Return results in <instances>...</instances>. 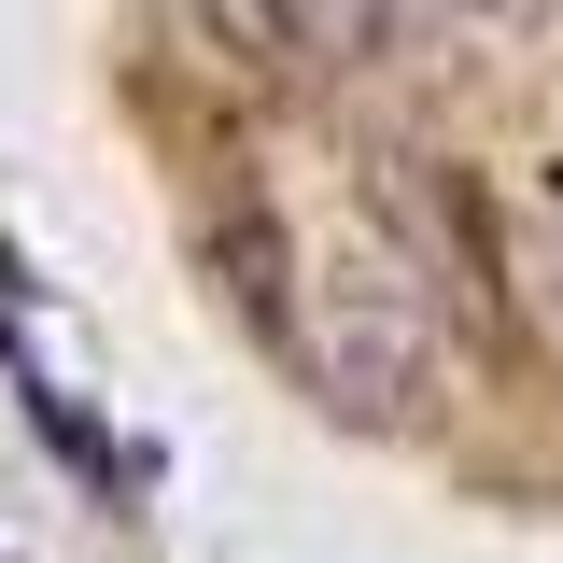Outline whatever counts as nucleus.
<instances>
[{
  "label": "nucleus",
  "mask_w": 563,
  "mask_h": 563,
  "mask_svg": "<svg viewBox=\"0 0 563 563\" xmlns=\"http://www.w3.org/2000/svg\"><path fill=\"white\" fill-rule=\"evenodd\" d=\"M310 366L352 422H422L437 395V339H422V282L380 268V254H339L324 296H310Z\"/></svg>",
  "instance_id": "f257e3e1"
},
{
  "label": "nucleus",
  "mask_w": 563,
  "mask_h": 563,
  "mask_svg": "<svg viewBox=\"0 0 563 563\" xmlns=\"http://www.w3.org/2000/svg\"><path fill=\"white\" fill-rule=\"evenodd\" d=\"M380 14H395V0H268L282 57H310V70H366L380 57Z\"/></svg>",
  "instance_id": "f03ea898"
},
{
  "label": "nucleus",
  "mask_w": 563,
  "mask_h": 563,
  "mask_svg": "<svg viewBox=\"0 0 563 563\" xmlns=\"http://www.w3.org/2000/svg\"><path fill=\"white\" fill-rule=\"evenodd\" d=\"M465 29H493V43H521V29H550V0H451Z\"/></svg>",
  "instance_id": "7ed1b4c3"
},
{
  "label": "nucleus",
  "mask_w": 563,
  "mask_h": 563,
  "mask_svg": "<svg viewBox=\"0 0 563 563\" xmlns=\"http://www.w3.org/2000/svg\"><path fill=\"white\" fill-rule=\"evenodd\" d=\"M240 14H268V0H240Z\"/></svg>",
  "instance_id": "20e7f679"
}]
</instances>
